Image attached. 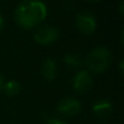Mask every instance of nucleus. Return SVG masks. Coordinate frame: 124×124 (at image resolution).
I'll return each instance as SVG.
<instances>
[{
    "label": "nucleus",
    "mask_w": 124,
    "mask_h": 124,
    "mask_svg": "<svg viewBox=\"0 0 124 124\" xmlns=\"http://www.w3.org/2000/svg\"><path fill=\"white\" fill-rule=\"evenodd\" d=\"M93 112L99 118H107L113 112V107H112L111 102H108L106 100H99L93 105Z\"/></svg>",
    "instance_id": "obj_7"
},
{
    "label": "nucleus",
    "mask_w": 124,
    "mask_h": 124,
    "mask_svg": "<svg viewBox=\"0 0 124 124\" xmlns=\"http://www.w3.org/2000/svg\"><path fill=\"white\" fill-rule=\"evenodd\" d=\"M3 89V78H1V76H0V90Z\"/></svg>",
    "instance_id": "obj_13"
},
{
    "label": "nucleus",
    "mask_w": 124,
    "mask_h": 124,
    "mask_svg": "<svg viewBox=\"0 0 124 124\" xmlns=\"http://www.w3.org/2000/svg\"><path fill=\"white\" fill-rule=\"evenodd\" d=\"M63 62L70 67V68H74V67H79L82 63V60L78 55L76 54H68L63 57Z\"/></svg>",
    "instance_id": "obj_10"
},
{
    "label": "nucleus",
    "mask_w": 124,
    "mask_h": 124,
    "mask_svg": "<svg viewBox=\"0 0 124 124\" xmlns=\"http://www.w3.org/2000/svg\"><path fill=\"white\" fill-rule=\"evenodd\" d=\"M46 124H66V123L61 122V120H58V119H50Z\"/></svg>",
    "instance_id": "obj_11"
},
{
    "label": "nucleus",
    "mask_w": 124,
    "mask_h": 124,
    "mask_svg": "<svg viewBox=\"0 0 124 124\" xmlns=\"http://www.w3.org/2000/svg\"><path fill=\"white\" fill-rule=\"evenodd\" d=\"M58 29L54 26H44L40 27L35 33H34V39L35 41L40 44H51L58 39Z\"/></svg>",
    "instance_id": "obj_3"
},
{
    "label": "nucleus",
    "mask_w": 124,
    "mask_h": 124,
    "mask_svg": "<svg viewBox=\"0 0 124 124\" xmlns=\"http://www.w3.org/2000/svg\"><path fill=\"white\" fill-rule=\"evenodd\" d=\"M46 16V6L40 1H21L15 11L16 22L22 28H32Z\"/></svg>",
    "instance_id": "obj_1"
},
{
    "label": "nucleus",
    "mask_w": 124,
    "mask_h": 124,
    "mask_svg": "<svg viewBox=\"0 0 124 124\" xmlns=\"http://www.w3.org/2000/svg\"><path fill=\"white\" fill-rule=\"evenodd\" d=\"M109 62H111V54L108 49L101 46L90 51L85 58L86 67L95 73H100L107 70V67L109 66Z\"/></svg>",
    "instance_id": "obj_2"
},
{
    "label": "nucleus",
    "mask_w": 124,
    "mask_h": 124,
    "mask_svg": "<svg viewBox=\"0 0 124 124\" xmlns=\"http://www.w3.org/2000/svg\"><path fill=\"white\" fill-rule=\"evenodd\" d=\"M93 86V78L88 71H79L73 78V88L78 93H86Z\"/></svg>",
    "instance_id": "obj_6"
},
{
    "label": "nucleus",
    "mask_w": 124,
    "mask_h": 124,
    "mask_svg": "<svg viewBox=\"0 0 124 124\" xmlns=\"http://www.w3.org/2000/svg\"><path fill=\"white\" fill-rule=\"evenodd\" d=\"M82 106H80V102L73 97H66L63 100H61L57 105V111L63 114V116H68V117H72V116H76L79 113Z\"/></svg>",
    "instance_id": "obj_5"
},
{
    "label": "nucleus",
    "mask_w": 124,
    "mask_h": 124,
    "mask_svg": "<svg viewBox=\"0 0 124 124\" xmlns=\"http://www.w3.org/2000/svg\"><path fill=\"white\" fill-rule=\"evenodd\" d=\"M3 26H4V18L1 17V15H0V31L3 29Z\"/></svg>",
    "instance_id": "obj_12"
},
{
    "label": "nucleus",
    "mask_w": 124,
    "mask_h": 124,
    "mask_svg": "<svg viewBox=\"0 0 124 124\" xmlns=\"http://www.w3.org/2000/svg\"><path fill=\"white\" fill-rule=\"evenodd\" d=\"M56 72H57V68H56V62H55V60H52V58H46V60L43 62V66H41L43 77H44L46 80H54L55 77H56Z\"/></svg>",
    "instance_id": "obj_8"
},
{
    "label": "nucleus",
    "mask_w": 124,
    "mask_h": 124,
    "mask_svg": "<svg viewBox=\"0 0 124 124\" xmlns=\"http://www.w3.org/2000/svg\"><path fill=\"white\" fill-rule=\"evenodd\" d=\"M77 27L83 34H91L96 29V20L89 12H80L77 16Z\"/></svg>",
    "instance_id": "obj_4"
},
{
    "label": "nucleus",
    "mask_w": 124,
    "mask_h": 124,
    "mask_svg": "<svg viewBox=\"0 0 124 124\" xmlns=\"http://www.w3.org/2000/svg\"><path fill=\"white\" fill-rule=\"evenodd\" d=\"M3 90L5 91L6 95L9 96H15L20 91V84L15 80H10L6 84H3Z\"/></svg>",
    "instance_id": "obj_9"
}]
</instances>
